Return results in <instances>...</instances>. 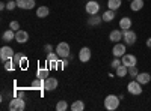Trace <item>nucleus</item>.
I'll use <instances>...</instances> for the list:
<instances>
[{
    "instance_id": "obj_31",
    "label": "nucleus",
    "mask_w": 151,
    "mask_h": 111,
    "mask_svg": "<svg viewBox=\"0 0 151 111\" xmlns=\"http://www.w3.org/2000/svg\"><path fill=\"white\" fill-rule=\"evenodd\" d=\"M17 66L14 65V62H12V59L11 60H8V62H5V69L6 71H14Z\"/></svg>"
},
{
    "instance_id": "obj_37",
    "label": "nucleus",
    "mask_w": 151,
    "mask_h": 111,
    "mask_svg": "<svg viewBox=\"0 0 151 111\" xmlns=\"http://www.w3.org/2000/svg\"><path fill=\"white\" fill-rule=\"evenodd\" d=\"M68 66V57L67 59H60V68H67Z\"/></svg>"
},
{
    "instance_id": "obj_26",
    "label": "nucleus",
    "mask_w": 151,
    "mask_h": 111,
    "mask_svg": "<svg viewBox=\"0 0 151 111\" xmlns=\"http://www.w3.org/2000/svg\"><path fill=\"white\" fill-rule=\"evenodd\" d=\"M36 77L45 80V77H48V69L47 68H40V69L36 71Z\"/></svg>"
},
{
    "instance_id": "obj_34",
    "label": "nucleus",
    "mask_w": 151,
    "mask_h": 111,
    "mask_svg": "<svg viewBox=\"0 0 151 111\" xmlns=\"http://www.w3.org/2000/svg\"><path fill=\"white\" fill-rule=\"evenodd\" d=\"M9 29H12L14 32L20 30V23H18V21H11V23H9Z\"/></svg>"
},
{
    "instance_id": "obj_25",
    "label": "nucleus",
    "mask_w": 151,
    "mask_h": 111,
    "mask_svg": "<svg viewBox=\"0 0 151 111\" xmlns=\"http://www.w3.org/2000/svg\"><path fill=\"white\" fill-rule=\"evenodd\" d=\"M44 81H45V80L38 78V77H36V80H33V81H32V89H36V90L44 89Z\"/></svg>"
},
{
    "instance_id": "obj_13",
    "label": "nucleus",
    "mask_w": 151,
    "mask_h": 111,
    "mask_svg": "<svg viewBox=\"0 0 151 111\" xmlns=\"http://www.w3.org/2000/svg\"><path fill=\"white\" fill-rule=\"evenodd\" d=\"M109 39H110L113 44H116V42L122 41V30H118V29L112 30V32L109 33Z\"/></svg>"
},
{
    "instance_id": "obj_19",
    "label": "nucleus",
    "mask_w": 151,
    "mask_h": 111,
    "mask_svg": "<svg viewBox=\"0 0 151 111\" xmlns=\"http://www.w3.org/2000/svg\"><path fill=\"white\" fill-rule=\"evenodd\" d=\"M144 8V0H132L130 2V9L133 12H137Z\"/></svg>"
},
{
    "instance_id": "obj_32",
    "label": "nucleus",
    "mask_w": 151,
    "mask_h": 111,
    "mask_svg": "<svg viewBox=\"0 0 151 111\" xmlns=\"http://www.w3.org/2000/svg\"><path fill=\"white\" fill-rule=\"evenodd\" d=\"M119 65H122V62H121V59L119 57H115L112 60V63H110V66H112V69H116Z\"/></svg>"
},
{
    "instance_id": "obj_21",
    "label": "nucleus",
    "mask_w": 151,
    "mask_h": 111,
    "mask_svg": "<svg viewBox=\"0 0 151 111\" xmlns=\"http://www.w3.org/2000/svg\"><path fill=\"white\" fill-rule=\"evenodd\" d=\"M101 21H103V17H98V14L91 15L89 18H88V24H89V26H98Z\"/></svg>"
},
{
    "instance_id": "obj_30",
    "label": "nucleus",
    "mask_w": 151,
    "mask_h": 111,
    "mask_svg": "<svg viewBox=\"0 0 151 111\" xmlns=\"http://www.w3.org/2000/svg\"><path fill=\"white\" fill-rule=\"evenodd\" d=\"M137 74H139V71H137L136 66H130V68H129V75H130L132 78H136Z\"/></svg>"
},
{
    "instance_id": "obj_15",
    "label": "nucleus",
    "mask_w": 151,
    "mask_h": 111,
    "mask_svg": "<svg viewBox=\"0 0 151 111\" xmlns=\"http://www.w3.org/2000/svg\"><path fill=\"white\" fill-rule=\"evenodd\" d=\"M132 24H133L132 18H129V17H124V18H121V20H119V29H121L122 32H125V30H130V29H132Z\"/></svg>"
},
{
    "instance_id": "obj_3",
    "label": "nucleus",
    "mask_w": 151,
    "mask_h": 111,
    "mask_svg": "<svg viewBox=\"0 0 151 111\" xmlns=\"http://www.w3.org/2000/svg\"><path fill=\"white\" fill-rule=\"evenodd\" d=\"M127 90H129V93L130 95H133V96H139V95H142V84L137 81V80H133V81H130L129 84H127Z\"/></svg>"
},
{
    "instance_id": "obj_12",
    "label": "nucleus",
    "mask_w": 151,
    "mask_h": 111,
    "mask_svg": "<svg viewBox=\"0 0 151 111\" xmlns=\"http://www.w3.org/2000/svg\"><path fill=\"white\" fill-rule=\"evenodd\" d=\"M79 59H80V62H83V63L89 62V60H91V50H89V48H88V47L80 48V51H79Z\"/></svg>"
},
{
    "instance_id": "obj_6",
    "label": "nucleus",
    "mask_w": 151,
    "mask_h": 111,
    "mask_svg": "<svg viewBox=\"0 0 151 111\" xmlns=\"http://www.w3.org/2000/svg\"><path fill=\"white\" fill-rule=\"evenodd\" d=\"M137 39V35L133 30H125L122 32V41L125 42V45H134Z\"/></svg>"
},
{
    "instance_id": "obj_1",
    "label": "nucleus",
    "mask_w": 151,
    "mask_h": 111,
    "mask_svg": "<svg viewBox=\"0 0 151 111\" xmlns=\"http://www.w3.org/2000/svg\"><path fill=\"white\" fill-rule=\"evenodd\" d=\"M119 107V96L115 95H107L106 99H104V108L107 111H115Z\"/></svg>"
},
{
    "instance_id": "obj_36",
    "label": "nucleus",
    "mask_w": 151,
    "mask_h": 111,
    "mask_svg": "<svg viewBox=\"0 0 151 111\" xmlns=\"http://www.w3.org/2000/svg\"><path fill=\"white\" fill-rule=\"evenodd\" d=\"M44 51H45L47 54H50V53H53V47L50 45V44H45V45H44Z\"/></svg>"
},
{
    "instance_id": "obj_41",
    "label": "nucleus",
    "mask_w": 151,
    "mask_h": 111,
    "mask_svg": "<svg viewBox=\"0 0 151 111\" xmlns=\"http://www.w3.org/2000/svg\"><path fill=\"white\" fill-rule=\"evenodd\" d=\"M129 2H132V0H129Z\"/></svg>"
},
{
    "instance_id": "obj_8",
    "label": "nucleus",
    "mask_w": 151,
    "mask_h": 111,
    "mask_svg": "<svg viewBox=\"0 0 151 111\" xmlns=\"http://www.w3.org/2000/svg\"><path fill=\"white\" fill-rule=\"evenodd\" d=\"M121 62H122V65H125L127 68H130V66H136L137 59H136V56H133V54H127V53H125V54L121 57Z\"/></svg>"
},
{
    "instance_id": "obj_10",
    "label": "nucleus",
    "mask_w": 151,
    "mask_h": 111,
    "mask_svg": "<svg viewBox=\"0 0 151 111\" xmlns=\"http://www.w3.org/2000/svg\"><path fill=\"white\" fill-rule=\"evenodd\" d=\"M112 54L115 57H122L125 54V44H121V42H116L112 48Z\"/></svg>"
},
{
    "instance_id": "obj_40",
    "label": "nucleus",
    "mask_w": 151,
    "mask_h": 111,
    "mask_svg": "<svg viewBox=\"0 0 151 111\" xmlns=\"http://www.w3.org/2000/svg\"><path fill=\"white\" fill-rule=\"evenodd\" d=\"M0 9H2V11L6 9V5H5V3H0Z\"/></svg>"
},
{
    "instance_id": "obj_2",
    "label": "nucleus",
    "mask_w": 151,
    "mask_h": 111,
    "mask_svg": "<svg viewBox=\"0 0 151 111\" xmlns=\"http://www.w3.org/2000/svg\"><path fill=\"white\" fill-rule=\"evenodd\" d=\"M70 51H71V50H70V44H67V42H59L58 47H56V54H58L60 59L70 57V56H71Z\"/></svg>"
},
{
    "instance_id": "obj_28",
    "label": "nucleus",
    "mask_w": 151,
    "mask_h": 111,
    "mask_svg": "<svg viewBox=\"0 0 151 111\" xmlns=\"http://www.w3.org/2000/svg\"><path fill=\"white\" fill-rule=\"evenodd\" d=\"M60 57L56 54V53H50V54H47V63H53V62H56V60H59Z\"/></svg>"
},
{
    "instance_id": "obj_39",
    "label": "nucleus",
    "mask_w": 151,
    "mask_h": 111,
    "mask_svg": "<svg viewBox=\"0 0 151 111\" xmlns=\"http://www.w3.org/2000/svg\"><path fill=\"white\" fill-rule=\"evenodd\" d=\"M147 47H148V48H151V38H148V39H147Z\"/></svg>"
},
{
    "instance_id": "obj_4",
    "label": "nucleus",
    "mask_w": 151,
    "mask_h": 111,
    "mask_svg": "<svg viewBox=\"0 0 151 111\" xmlns=\"http://www.w3.org/2000/svg\"><path fill=\"white\" fill-rule=\"evenodd\" d=\"M24 108H26V104H24L23 98L15 96L14 99L9 102V110H11V111H23Z\"/></svg>"
},
{
    "instance_id": "obj_27",
    "label": "nucleus",
    "mask_w": 151,
    "mask_h": 111,
    "mask_svg": "<svg viewBox=\"0 0 151 111\" xmlns=\"http://www.w3.org/2000/svg\"><path fill=\"white\" fill-rule=\"evenodd\" d=\"M67 110H68V102L67 101H58L56 111H67Z\"/></svg>"
},
{
    "instance_id": "obj_11",
    "label": "nucleus",
    "mask_w": 151,
    "mask_h": 111,
    "mask_svg": "<svg viewBox=\"0 0 151 111\" xmlns=\"http://www.w3.org/2000/svg\"><path fill=\"white\" fill-rule=\"evenodd\" d=\"M15 41L18 42V44H26L27 41H29V33L27 32H24V30H17L15 32Z\"/></svg>"
},
{
    "instance_id": "obj_38",
    "label": "nucleus",
    "mask_w": 151,
    "mask_h": 111,
    "mask_svg": "<svg viewBox=\"0 0 151 111\" xmlns=\"http://www.w3.org/2000/svg\"><path fill=\"white\" fill-rule=\"evenodd\" d=\"M15 96L23 98V99H24V92H23V90H17V92H15Z\"/></svg>"
},
{
    "instance_id": "obj_9",
    "label": "nucleus",
    "mask_w": 151,
    "mask_h": 111,
    "mask_svg": "<svg viewBox=\"0 0 151 111\" xmlns=\"http://www.w3.org/2000/svg\"><path fill=\"white\" fill-rule=\"evenodd\" d=\"M58 78H55V77H47L45 78V81H44V89L45 90H48V92H52V90H55V89H58Z\"/></svg>"
},
{
    "instance_id": "obj_14",
    "label": "nucleus",
    "mask_w": 151,
    "mask_h": 111,
    "mask_svg": "<svg viewBox=\"0 0 151 111\" xmlns=\"http://www.w3.org/2000/svg\"><path fill=\"white\" fill-rule=\"evenodd\" d=\"M17 6L20 9H33L35 6V0H17Z\"/></svg>"
},
{
    "instance_id": "obj_29",
    "label": "nucleus",
    "mask_w": 151,
    "mask_h": 111,
    "mask_svg": "<svg viewBox=\"0 0 151 111\" xmlns=\"http://www.w3.org/2000/svg\"><path fill=\"white\" fill-rule=\"evenodd\" d=\"M15 8H18V6H17V0H8L6 9H8V11H14Z\"/></svg>"
},
{
    "instance_id": "obj_33",
    "label": "nucleus",
    "mask_w": 151,
    "mask_h": 111,
    "mask_svg": "<svg viewBox=\"0 0 151 111\" xmlns=\"http://www.w3.org/2000/svg\"><path fill=\"white\" fill-rule=\"evenodd\" d=\"M21 57H23V56H21L20 53H15V56L12 57V62H14V65H15L17 68L20 66V60H21Z\"/></svg>"
},
{
    "instance_id": "obj_20",
    "label": "nucleus",
    "mask_w": 151,
    "mask_h": 111,
    "mask_svg": "<svg viewBox=\"0 0 151 111\" xmlns=\"http://www.w3.org/2000/svg\"><path fill=\"white\" fill-rule=\"evenodd\" d=\"M48 14H50V9L47 6H40L36 9V17L38 18H45V17H48Z\"/></svg>"
},
{
    "instance_id": "obj_22",
    "label": "nucleus",
    "mask_w": 151,
    "mask_h": 111,
    "mask_svg": "<svg viewBox=\"0 0 151 111\" xmlns=\"http://www.w3.org/2000/svg\"><path fill=\"white\" fill-rule=\"evenodd\" d=\"M70 108H71V111H83L85 110V102L83 101H74Z\"/></svg>"
},
{
    "instance_id": "obj_18",
    "label": "nucleus",
    "mask_w": 151,
    "mask_h": 111,
    "mask_svg": "<svg viewBox=\"0 0 151 111\" xmlns=\"http://www.w3.org/2000/svg\"><path fill=\"white\" fill-rule=\"evenodd\" d=\"M115 72H116V77L124 78V77H127V75H129V68L125 66V65H119V66L115 69Z\"/></svg>"
},
{
    "instance_id": "obj_7",
    "label": "nucleus",
    "mask_w": 151,
    "mask_h": 111,
    "mask_svg": "<svg viewBox=\"0 0 151 111\" xmlns=\"http://www.w3.org/2000/svg\"><path fill=\"white\" fill-rule=\"evenodd\" d=\"M85 11L89 15H95V14H98V11H100V3L97 2V0H89V2L85 5Z\"/></svg>"
},
{
    "instance_id": "obj_24",
    "label": "nucleus",
    "mask_w": 151,
    "mask_h": 111,
    "mask_svg": "<svg viewBox=\"0 0 151 111\" xmlns=\"http://www.w3.org/2000/svg\"><path fill=\"white\" fill-rule=\"evenodd\" d=\"M107 8L112 11H118L121 8V0H107Z\"/></svg>"
},
{
    "instance_id": "obj_16",
    "label": "nucleus",
    "mask_w": 151,
    "mask_h": 111,
    "mask_svg": "<svg viewBox=\"0 0 151 111\" xmlns=\"http://www.w3.org/2000/svg\"><path fill=\"white\" fill-rule=\"evenodd\" d=\"M134 80H137V81H139V83L144 86V84H148V83L151 81V75H150L148 72H139Z\"/></svg>"
},
{
    "instance_id": "obj_17",
    "label": "nucleus",
    "mask_w": 151,
    "mask_h": 111,
    "mask_svg": "<svg viewBox=\"0 0 151 111\" xmlns=\"http://www.w3.org/2000/svg\"><path fill=\"white\" fill-rule=\"evenodd\" d=\"M2 41H3V42H11V41H15V32L12 30V29H9V30L3 32V35H2Z\"/></svg>"
},
{
    "instance_id": "obj_35",
    "label": "nucleus",
    "mask_w": 151,
    "mask_h": 111,
    "mask_svg": "<svg viewBox=\"0 0 151 111\" xmlns=\"http://www.w3.org/2000/svg\"><path fill=\"white\" fill-rule=\"evenodd\" d=\"M20 68H23V69H26L27 68V59L26 57H21V60H20Z\"/></svg>"
},
{
    "instance_id": "obj_5",
    "label": "nucleus",
    "mask_w": 151,
    "mask_h": 111,
    "mask_svg": "<svg viewBox=\"0 0 151 111\" xmlns=\"http://www.w3.org/2000/svg\"><path fill=\"white\" fill-rule=\"evenodd\" d=\"M14 56H15V53H14V50H12L9 45H5V47L0 48V60H2L3 63L8 62V60H11Z\"/></svg>"
},
{
    "instance_id": "obj_23",
    "label": "nucleus",
    "mask_w": 151,
    "mask_h": 111,
    "mask_svg": "<svg viewBox=\"0 0 151 111\" xmlns=\"http://www.w3.org/2000/svg\"><path fill=\"white\" fill-rule=\"evenodd\" d=\"M101 17H103V21L110 23V21H113V18H115V11L109 9V11H106V12H104V14H103Z\"/></svg>"
}]
</instances>
